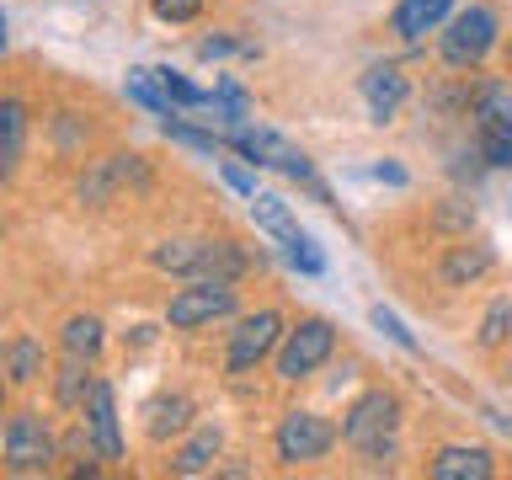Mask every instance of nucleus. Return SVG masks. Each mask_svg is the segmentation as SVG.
I'll return each instance as SVG.
<instances>
[{"label": "nucleus", "mask_w": 512, "mask_h": 480, "mask_svg": "<svg viewBox=\"0 0 512 480\" xmlns=\"http://www.w3.org/2000/svg\"><path fill=\"white\" fill-rule=\"evenodd\" d=\"M219 171H224V182H230L235 192H246V198H256V182H251V171H246V166H235V160H224Z\"/></svg>", "instance_id": "30"}, {"label": "nucleus", "mask_w": 512, "mask_h": 480, "mask_svg": "<svg viewBox=\"0 0 512 480\" xmlns=\"http://www.w3.org/2000/svg\"><path fill=\"white\" fill-rule=\"evenodd\" d=\"M128 96H134L139 107H150L155 118H171V96L160 91V75L155 70H128Z\"/></svg>", "instance_id": "23"}, {"label": "nucleus", "mask_w": 512, "mask_h": 480, "mask_svg": "<svg viewBox=\"0 0 512 480\" xmlns=\"http://www.w3.org/2000/svg\"><path fill=\"white\" fill-rule=\"evenodd\" d=\"M0 368H6L11 379L32 384V379L43 374V347H38V342H27V336H16V342H6V358H0Z\"/></svg>", "instance_id": "21"}, {"label": "nucleus", "mask_w": 512, "mask_h": 480, "mask_svg": "<svg viewBox=\"0 0 512 480\" xmlns=\"http://www.w3.org/2000/svg\"><path fill=\"white\" fill-rule=\"evenodd\" d=\"M187 416H192V406H187L182 395L155 400V406H150V438H171V432H182V427H187Z\"/></svg>", "instance_id": "24"}, {"label": "nucleus", "mask_w": 512, "mask_h": 480, "mask_svg": "<svg viewBox=\"0 0 512 480\" xmlns=\"http://www.w3.org/2000/svg\"><path fill=\"white\" fill-rule=\"evenodd\" d=\"M491 267H496V251L486 246V240H459V246H448V256H443V283L464 288V283L486 278Z\"/></svg>", "instance_id": "13"}, {"label": "nucleus", "mask_w": 512, "mask_h": 480, "mask_svg": "<svg viewBox=\"0 0 512 480\" xmlns=\"http://www.w3.org/2000/svg\"><path fill=\"white\" fill-rule=\"evenodd\" d=\"M0 374H6V368H0ZM0 416H6V379H0Z\"/></svg>", "instance_id": "32"}, {"label": "nucleus", "mask_w": 512, "mask_h": 480, "mask_svg": "<svg viewBox=\"0 0 512 480\" xmlns=\"http://www.w3.org/2000/svg\"><path fill=\"white\" fill-rule=\"evenodd\" d=\"M22 150H27V107L16 96H6L0 102V176H16Z\"/></svg>", "instance_id": "17"}, {"label": "nucleus", "mask_w": 512, "mask_h": 480, "mask_svg": "<svg viewBox=\"0 0 512 480\" xmlns=\"http://www.w3.org/2000/svg\"><path fill=\"white\" fill-rule=\"evenodd\" d=\"M123 182H144V160L139 155H107L102 166L91 171V182H80V198H86V203H107Z\"/></svg>", "instance_id": "14"}, {"label": "nucleus", "mask_w": 512, "mask_h": 480, "mask_svg": "<svg viewBox=\"0 0 512 480\" xmlns=\"http://www.w3.org/2000/svg\"><path fill=\"white\" fill-rule=\"evenodd\" d=\"M507 336H512V299H496L480 320V347H502Z\"/></svg>", "instance_id": "26"}, {"label": "nucleus", "mask_w": 512, "mask_h": 480, "mask_svg": "<svg viewBox=\"0 0 512 480\" xmlns=\"http://www.w3.org/2000/svg\"><path fill=\"white\" fill-rule=\"evenodd\" d=\"M491 470H496L491 448H480V443H454L432 459V480H486Z\"/></svg>", "instance_id": "15"}, {"label": "nucleus", "mask_w": 512, "mask_h": 480, "mask_svg": "<svg viewBox=\"0 0 512 480\" xmlns=\"http://www.w3.org/2000/svg\"><path fill=\"white\" fill-rule=\"evenodd\" d=\"M475 139H480V155H486L491 166L512 171V102H507V91H480Z\"/></svg>", "instance_id": "9"}, {"label": "nucleus", "mask_w": 512, "mask_h": 480, "mask_svg": "<svg viewBox=\"0 0 512 480\" xmlns=\"http://www.w3.org/2000/svg\"><path fill=\"white\" fill-rule=\"evenodd\" d=\"M283 246H288V262H294L299 272H310V278H320V272H326V256L315 251V240L304 235V230H299L294 240H283Z\"/></svg>", "instance_id": "27"}, {"label": "nucleus", "mask_w": 512, "mask_h": 480, "mask_svg": "<svg viewBox=\"0 0 512 480\" xmlns=\"http://www.w3.org/2000/svg\"><path fill=\"white\" fill-rule=\"evenodd\" d=\"M0 48H6V16H0Z\"/></svg>", "instance_id": "33"}, {"label": "nucleus", "mask_w": 512, "mask_h": 480, "mask_svg": "<svg viewBox=\"0 0 512 480\" xmlns=\"http://www.w3.org/2000/svg\"><path fill=\"white\" fill-rule=\"evenodd\" d=\"M155 11L166 16V22H192V16L203 11V0H155Z\"/></svg>", "instance_id": "29"}, {"label": "nucleus", "mask_w": 512, "mask_h": 480, "mask_svg": "<svg viewBox=\"0 0 512 480\" xmlns=\"http://www.w3.org/2000/svg\"><path fill=\"white\" fill-rule=\"evenodd\" d=\"M358 91H363L368 112H374V123H395V112L406 107V96H411L400 64H368L363 80H358Z\"/></svg>", "instance_id": "11"}, {"label": "nucleus", "mask_w": 512, "mask_h": 480, "mask_svg": "<svg viewBox=\"0 0 512 480\" xmlns=\"http://www.w3.org/2000/svg\"><path fill=\"white\" fill-rule=\"evenodd\" d=\"M374 176H379V182H395V187L406 182V171H400V166H374Z\"/></svg>", "instance_id": "31"}, {"label": "nucleus", "mask_w": 512, "mask_h": 480, "mask_svg": "<svg viewBox=\"0 0 512 480\" xmlns=\"http://www.w3.org/2000/svg\"><path fill=\"white\" fill-rule=\"evenodd\" d=\"M155 75H160V91H166L171 102H182V107H214V96L198 91L187 75H176V70H155Z\"/></svg>", "instance_id": "25"}, {"label": "nucleus", "mask_w": 512, "mask_h": 480, "mask_svg": "<svg viewBox=\"0 0 512 480\" xmlns=\"http://www.w3.org/2000/svg\"><path fill=\"white\" fill-rule=\"evenodd\" d=\"M331 443H336V427L320 411H288L278 427V459L283 464H315L331 454Z\"/></svg>", "instance_id": "7"}, {"label": "nucleus", "mask_w": 512, "mask_h": 480, "mask_svg": "<svg viewBox=\"0 0 512 480\" xmlns=\"http://www.w3.org/2000/svg\"><path fill=\"white\" fill-rule=\"evenodd\" d=\"M278 336H283V315H278V310H256V315H246V320L235 326V336H230L224 368H230V374H246V368H256L272 347H278Z\"/></svg>", "instance_id": "10"}, {"label": "nucleus", "mask_w": 512, "mask_h": 480, "mask_svg": "<svg viewBox=\"0 0 512 480\" xmlns=\"http://www.w3.org/2000/svg\"><path fill=\"white\" fill-rule=\"evenodd\" d=\"M251 219H256V230H267L278 240L299 235V224H294V214H288V203L278 198V192H256V198H251Z\"/></svg>", "instance_id": "19"}, {"label": "nucleus", "mask_w": 512, "mask_h": 480, "mask_svg": "<svg viewBox=\"0 0 512 480\" xmlns=\"http://www.w3.org/2000/svg\"><path fill=\"white\" fill-rule=\"evenodd\" d=\"M331 347H336V331H331V320H299L294 331H288V342L278 352V379H310L320 363L331 358Z\"/></svg>", "instance_id": "6"}, {"label": "nucleus", "mask_w": 512, "mask_h": 480, "mask_svg": "<svg viewBox=\"0 0 512 480\" xmlns=\"http://www.w3.org/2000/svg\"><path fill=\"white\" fill-rule=\"evenodd\" d=\"M91 384H96V374H91V358H80V352H70V358H64V368H59V379H54V400H59L64 411H86Z\"/></svg>", "instance_id": "18"}, {"label": "nucleus", "mask_w": 512, "mask_h": 480, "mask_svg": "<svg viewBox=\"0 0 512 480\" xmlns=\"http://www.w3.org/2000/svg\"><path fill=\"white\" fill-rule=\"evenodd\" d=\"M230 144L246 160H256V166H272V171L294 176V182H310V160H304V150L288 144L283 134H272V128H235Z\"/></svg>", "instance_id": "8"}, {"label": "nucleus", "mask_w": 512, "mask_h": 480, "mask_svg": "<svg viewBox=\"0 0 512 480\" xmlns=\"http://www.w3.org/2000/svg\"><path fill=\"white\" fill-rule=\"evenodd\" d=\"M496 48V11L491 6H470L459 16H448V32H443V59L470 70Z\"/></svg>", "instance_id": "4"}, {"label": "nucleus", "mask_w": 512, "mask_h": 480, "mask_svg": "<svg viewBox=\"0 0 512 480\" xmlns=\"http://www.w3.org/2000/svg\"><path fill=\"white\" fill-rule=\"evenodd\" d=\"M86 416H91V438H96V448H102V464H118L123 459V427H118V395H112L107 379L91 384Z\"/></svg>", "instance_id": "12"}, {"label": "nucleus", "mask_w": 512, "mask_h": 480, "mask_svg": "<svg viewBox=\"0 0 512 480\" xmlns=\"http://www.w3.org/2000/svg\"><path fill=\"white\" fill-rule=\"evenodd\" d=\"M448 16H454V0H400L395 6V32L406 43L427 38V32H438Z\"/></svg>", "instance_id": "16"}, {"label": "nucleus", "mask_w": 512, "mask_h": 480, "mask_svg": "<svg viewBox=\"0 0 512 480\" xmlns=\"http://www.w3.org/2000/svg\"><path fill=\"white\" fill-rule=\"evenodd\" d=\"M395 427H400V400L390 390H368V395L352 400V411H347V422H342V438L368 454L374 443H390Z\"/></svg>", "instance_id": "5"}, {"label": "nucleus", "mask_w": 512, "mask_h": 480, "mask_svg": "<svg viewBox=\"0 0 512 480\" xmlns=\"http://www.w3.org/2000/svg\"><path fill=\"white\" fill-rule=\"evenodd\" d=\"M219 448H224V438H219V427H203L198 438H192L182 454H176V475H203L208 464L219 459Z\"/></svg>", "instance_id": "20"}, {"label": "nucleus", "mask_w": 512, "mask_h": 480, "mask_svg": "<svg viewBox=\"0 0 512 480\" xmlns=\"http://www.w3.org/2000/svg\"><path fill=\"white\" fill-rule=\"evenodd\" d=\"M155 267L182 272V278H224L235 283L246 272V256H240L230 240H166L155 246Z\"/></svg>", "instance_id": "1"}, {"label": "nucleus", "mask_w": 512, "mask_h": 480, "mask_svg": "<svg viewBox=\"0 0 512 480\" xmlns=\"http://www.w3.org/2000/svg\"><path fill=\"white\" fill-rule=\"evenodd\" d=\"M59 459V438L38 411H16L6 422V470L11 475H48Z\"/></svg>", "instance_id": "3"}, {"label": "nucleus", "mask_w": 512, "mask_h": 480, "mask_svg": "<svg viewBox=\"0 0 512 480\" xmlns=\"http://www.w3.org/2000/svg\"><path fill=\"white\" fill-rule=\"evenodd\" d=\"M64 352L96 358V352H102V320H96V315H70V320H64Z\"/></svg>", "instance_id": "22"}, {"label": "nucleus", "mask_w": 512, "mask_h": 480, "mask_svg": "<svg viewBox=\"0 0 512 480\" xmlns=\"http://www.w3.org/2000/svg\"><path fill=\"white\" fill-rule=\"evenodd\" d=\"M374 326H379L384 336H390V342H400L406 352H416V336H411L406 326H400V315H395V310H384V304H379V310H374Z\"/></svg>", "instance_id": "28"}, {"label": "nucleus", "mask_w": 512, "mask_h": 480, "mask_svg": "<svg viewBox=\"0 0 512 480\" xmlns=\"http://www.w3.org/2000/svg\"><path fill=\"white\" fill-rule=\"evenodd\" d=\"M235 283L224 278H187V288H176L171 304H166V320L171 331H198V326H214V320L235 315Z\"/></svg>", "instance_id": "2"}]
</instances>
